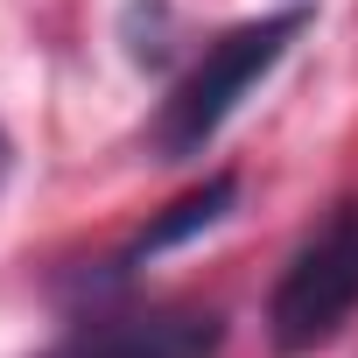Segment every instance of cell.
Segmentation results:
<instances>
[{
  "mask_svg": "<svg viewBox=\"0 0 358 358\" xmlns=\"http://www.w3.org/2000/svg\"><path fill=\"white\" fill-rule=\"evenodd\" d=\"M309 29V15L302 8H288V15H267V22H246V29H232L183 85H176V99L162 106V120H155V148L169 155V162H190V155H204V141L232 120V106L281 64V50L295 43Z\"/></svg>",
  "mask_w": 358,
  "mask_h": 358,
  "instance_id": "6da1fadb",
  "label": "cell"
},
{
  "mask_svg": "<svg viewBox=\"0 0 358 358\" xmlns=\"http://www.w3.org/2000/svg\"><path fill=\"white\" fill-rule=\"evenodd\" d=\"M225 337V316L211 309H162V316H127L71 337L57 358H211Z\"/></svg>",
  "mask_w": 358,
  "mask_h": 358,
  "instance_id": "3957f363",
  "label": "cell"
},
{
  "mask_svg": "<svg viewBox=\"0 0 358 358\" xmlns=\"http://www.w3.org/2000/svg\"><path fill=\"white\" fill-rule=\"evenodd\" d=\"M8 162H15V148H8V134H0V183H8Z\"/></svg>",
  "mask_w": 358,
  "mask_h": 358,
  "instance_id": "5b68a950",
  "label": "cell"
},
{
  "mask_svg": "<svg viewBox=\"0 0 358 358\" xmlns=\"http://www.w3.org/2000/svg\"><path fill=\"white\" fill-rule=\"evenodd\" d=\"M358 309V211H337L316 239H302V253L288 260L274 302H267V330L274 351H316L330 344Z\"/></svg>",
  "mask_w": 358,
  "mask_h": 358,
  "instance_id": "7a4b0ae2",
  "label": "cell"
},
{
  "mask_svg": "<svg viewBox=\"0 0 358 358\" xmlns=\"http://www.w3.org/2000/svg\"><path fill=\"white\" fill-rule=\"evenodd\" d=\"M232 197H239V183H232V176H211V183L204 190H190V197H176L120 260H113V274H127L134 260H155V253H169V246H183V239H197V232H211L225 211H232Z\"/></svg>",
  "mask_w": 358,
  "mask_h": 358,
  "instance_id": "277c9868",
  "label": "cell"
}]
</instances>
